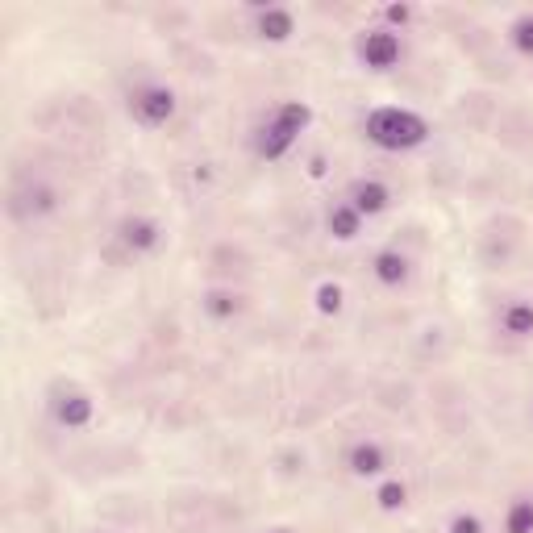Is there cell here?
Returning a JSON list of instances; mask_svg holds the SVG:
<instances>
[{
  "label": "cell",
  "mask_w": 533,
  "mask_h": 533,
  "mask_svg": "<svg viewBox=\"0 0 533 533\" xmlns=\"http://www.w3.org/2000/svg\"><path fill=\"white\" fill-rule=\"evenodd\" d=\"M350 467L359 471V475H375V471H383V450L380 446H354L350 450Z\"/></svg>",
  "instance_id": "9c48e42d"
},
{
  "label": "cell",
  "mask_w": 533,
  "mask_h": 533,
  "mask_svg": "<svg viewBox=\"0 0 533 533\" xmlns=\"http://www.w3.org/2000/svg\"><path fill=\"white\" fill-rule=\"evenodd\" d=\"M354 208H359L363 217L383 213V208H388V188H383V184H363L359 192H354Z\"/></svg>",
  "instance_id": "52a82bcc"
},
{
  "label": "cell",
  "mask_w": 533,
  "mask_h": 533,
  "mask_svg": "<svg viewBox=\"0 0 533 533\" xmlns=\"http://www.w3.org/2000/svg\"><path fill=\"white\" fill-rule=\"evenodd\" d=\"M450 533H483V525H479L475 517H455V525H450Z\"/></svg>",
  "instance_id": "ac0fdd59"
},
{
  "label": "cell",
  "mask_w": 533,
  "mask_h": 533,
  "mask_svg": "<svg viewBox=\"0 0 533 533\" xmlns=\"http://www.w3.org/2000/svg\"><path fill=\"white\" fill-rule=\"evenodd\" d=\"M504 329H509V334H517V337L533 334V308L529 305H512L509 313H504Z\"/></svg>",
  "instance_id": "7c38bea8"
},
{
  "label": "cell",
  "mask_w": 533,
  "mask_h": 533,
  "mask_svg": "<svg viewBox=\"0 0 533 533\" xmlns=\"http://www.w3.org/2000/svg\"><path fill=\"white\" fill-rule=\"evenodd\" d=\"M509 533H533V501H517V504H512Z\"/></svg>",
  "instance_id": "4fadbf2b"
},
{
  "label": "cell",
  "mask_w": 533,
  "mask_h": 533,
  "mask_svg": "<svg viewBox=\"0 0 533 533\" xmlns=\"http://www.w3.org/2000/svg\"><path fill=\"white\" fill-rule=\"evenodd\" d=\"M308 105H300V100H288V105H280V109L271 113V121L259 130V142H254V151L262 154V159H280L288 146H292L296 138H300V130L308 125Z\"/></svg>",
  "instance_id": "7a4b0ae2"
},
{
  "label": "cell",
  "mask_w": 533,
  "mask_h": 533,
  "mask_svg": "<svg viewBox=\"0 0 533 533\" xmlns=\"http://www.w3.org/2000/svg\"><path fill=\"white\" fill-rule=\"evenodd\" d=\"M388 17H392V22H409V9H404V5H392V9H388Z\"/></svg>",
  "instance_id": "d6986e66"
},
{
  "label": "cell",
  "mask_w": 533,
  "mask_h": 533,
  "mask_svg": "<svg viewBox=\"0 0 533 533\" xmlns=\"http://www.w3.org/2000/svg\"><path fill=\"white\" fill-rule=\"evenodd\" d=\"M359 55L367 67H375V71H388V67L400 63V38L388 30H371L367 38H363L359 46Z\"/></svg>",
  "instance_id": "3957f363"
},
{
  "label": "cell",
  "mask_w": 533,
  "mask_h": 533,
  "mask_svg": "<svg viewBox=\"0 0 533 533\" xmlns=\"http://www.w3.org/2000/svg\"><path fill=\"white\" fill-rule=\"evenodd\" d=\"M512 42L521 55H533V17H521V22L512 25Z\"/></svg>",
  "instance_id": "5bb4252c"
},
{
  "label": "cell",
  "mask_w": 533,
  "mask_h": 533,
  "mask_svg": "<svg viewBox=\"0 0 533 533\" xmlns=\"http://www.w3.org/2000/svg\"><path fill=\"white\" fill-rule=\"evenodd\" d=\"M259 30H262V38H271V42H283L288 33H292V13L288 9H267L259 17Z\"/></svg>",
  "instance_id": "8992f818"
},
{
  "label": "cell",
  "mask_w": 533,
  "mask_h": 533,
  "mask_svg": "<svg viewBox=\"0 0 533 533\" xmlns=\"http://www.w3.org/2000/svg\"><path fill=\"white\" fill-rule=\"evenodd\" d=\"M317 308H321V313H337V308H342V292H337L334 283H321V288H317Z\"/></svg>",
  "instance_id": "9a60e30c"
},
{
  "label": "cell",
  "mask_w": 533,
  "mask_h": 533,
  "mask_svg": "<svg viewBox=\"0 0 533 533\" xmlns=\"http://www.w3.org/2000/svg\"><path fill=\"white\" fill-rule=\"evenodd\" d=\"M380 504H383V509H400V504H404V483H383V488H380Z\"/></svg>",
  "instance_id": "2e32d148"
},
{
  "label": "cell",
  "mask_w": 533,
  "mask_h": 533,
  "mask_svg": "<svg viewBox=\"0 0 533 533\" xmlns=\"http://www.w3.org/2000/svg\"><path fill=\"white\" fill-rule=\"evenodd\" d=\"M234 308H238V305H234V296H225V292H213V296H208V313H213V317H229Z\"/></svg>",
  "instance_id": "e0dca14e"
},
{
  "label": "cell",
  "mask_w": 533,
  "mask_h": 533,
  "mask_svg": "<svg viewBox=\"0 0 533 533\" xmlns=\"http://www.w3.org/2000/svg\"><path fill=\"white\" fill-rule=\"evenodd\" d=\"M375 275H380L383 283H400L404 275H409V262H404L396 251H383L380 259H375Z\"/></svg>",
  "instance_id": "30bf717a"
},
{
  "label": "cell",
  "mask_w": 533,
  "mask_h": 533,
  "mask_svg": "<svg viewBox=\"0 0 533 533\" xmlns=\"http://www.w3.org/2000/svg\"><path fill=\"white\" fill-rule=\"evenodd\" d=\"M125 242H130L133 251H151L154 242H159V234H154L151 221H125Z\"/></svg>",
  "instance_id": "8fae6325"
},
{
  "label": "cell",
  "mask_w": 533,
  "mask_h": 533,
  "mask_svg": "<svg viewBox=\"0 0 533 533\" xmlns=\"http://www.w3.org/2000/svg\"><path fill=\"white\" fill-rule=\"evenodd\" d=\"M55 417L63 425H71V429H79V425L92 421V400H87L84 392H67L55 400Z\"/></svg>",
  "instance_id": "5b68a950"
},
{
  "label": "cell",
  "mask_w": 533,
  "mask_h": 533,
  "mask_svg": "<svg viewBox=\"0 0 533 533\" xmlns=\"http://www.w3.org/2000/svg\"><path fill=\"white\" fill-rule=\"evenodd\" d=\"M367 138L383 151H413L429 138V121L409 109H375L367 117Z\"/></svg>",
  "instance_id": "6da1fadb"
},
{
  "label": "cell",
  "mask_w": 533,
  "mask_h": 533,
  "mask_svg": "<svg viewBox=\"0 0 533 533\" xmlns=\"http://www.w3.org/2000/svg\"><path fill=\"white\" fill-rule=\"evenodd\" d=\"M171 113H175V96L167 87H142V92H133V117L142 125H163Z\"/></svg>",
  "instance_id": "277c9868"
},
{
  "label": "cell",
  "mask_w": 533,
  "mask_h": 533,
  "mask_svg": "<svg viewBox=\"0 0 533 533\" xmlns=\"http://www.w3.org/2000/svg\"><path fill=\"white\" fill-rule=\"evenodd\" d=\"M359 221H363V213L354 205H342L329 213V229H334L337 238H354V234H359Z\"/></svg>",
  "instance_id": "ba28073f"
}]
</instances>
